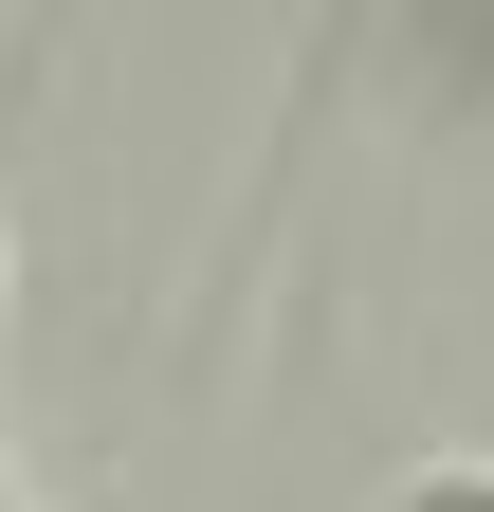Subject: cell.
<instances>
[{
	"instance_id": "1",
	"label": "cell",
	"mask_w": 494,
	"mask_h": 512,
	"mask_svg": "<svg viewBox=\"0 0 494 512\" xmlns=\"http://www.w3.org/2000/svg\"><path fill=\"white\" fill-rule=\"evenodd\" d=\"M385 512H494V458H421V476H385Z\"/></svg>"
}]
</instances>
